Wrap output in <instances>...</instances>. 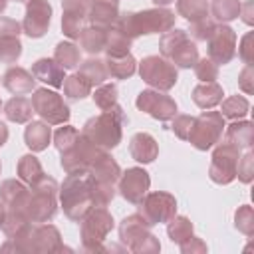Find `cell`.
Masks as SVG:
<instances>
[{
  "label": "cell",
  "mask_w": 254,
  "mask_h": 254,
  "mask_svg": "<svg viewBox=\"0 0 254 254\" xmlns=\"http://www.w3.org/2000/svg\"><path fill=\"white\" fill-rule=\"evenodd\" d=\"M93 177L89 173L67 175L58 189V202L64 208V214L79 222L93 208Z\"/></svg>",
  "instance_id": "6da1fadb"
},
{
  "label": "cell",
  "mask_w": 254,
  "mask_h": 254,
  "mask_svg": "<svg viewBox=\"0 0 254 254\" xmlns=\"http://www.w3.org/2000/svg\"><path fill=\"white\" fill-rule=\"evenodd\" d=\"M175 12L163 6L157 8H145L139 12H123L119 14L115 28H119L123 34H127L131 40L151 34H163L171 28H175Z\"/></svg>",
  "instance_id": "7a4b0ae2"
},
{
  "label": "cell",
  "mask_w": 254,
  "mask_h": 254,
  "mask_svg": "<svg viewBox=\"0 0 254 254\" xmlns=\"http://www.w3.org/2000/svg\"><path fill=\"white\" fill-rule=\"evenodd\" d=\"M127 123H129V117L123 111V107L117 103L113 109H107V111H101L99 115L89 117L83 123L81 133L93 145H97V147H101L105 151H111L121 143L123 127Z\"/></svg>",
  "instance_id": "3957f363"
},
{
  "label": "cell",
  "mask_w": 254,
  "mask_h": 254,
  "mask_svg": "<svg viewBox=\"0 0 254 254\" xmlns=\"http://www.w3.org/2000/svg\"><path fill=\"white\" fill-rule=\"evenodd\" d=\"M119 240L135 254H157L161 250L159 238L151 232V224L141 212L127 214L119 222Z\"/></svg>",
  "instance_id": "277c9868"
},
{
  "label": "cell",
  "mask_w": 254,
  "mask_h": 254,
  "mask_svg": "<svg viewBox=\"0 0 254 254\" xmlns=\"http://www.w3.org/2000/svg\"><path fill=\"white\" fill-rule=\"evenodd\" d=\"M159 52L163 58H167L177 69H190L198 60V48L196 42L189 36L187 30L171 28L161 34L159 38Z\"/></svg>",
  "instance_id": "5b68a950"
},
{
  "label": "cell",
  "mask_w": 254,
  "mask_h": 254,
  "mask_svg": "<svg viewBox=\"0 0 254 254\" xmlns=\"http://www.w3.org/2000/svg\"><path fill=\"white\" fill-rule=\"evenodd\" d=\"M58 181L46 175L38 185L30 187V196L26 202V216L32 222H50L58 214Z\"/></svg>",
  "instance_id": "8992f818"
},
{
  "label": "cell",
  "mask_w": 254,
  "mask_h": 254,
  "mask_svg": "<svg viewBox=\"0 0 254 254\" xmlns=\"http://www.w3.org/2000/svg\"><path fill=\"white\" fill-rule=\"evenodd\" d=\"M79 222H81V226H79L81 248L85 252H101V248L107 240V234L115 226L111 212L105 206H93Z\"/></svg>",
  "instance_id": "52a82bcc"
},
{
  "label": "cell",
  "mask_w": 254,
  "mask_h": 254,
  "mask_svg": "<svg viewBox=\"0 0 254 254\" xmlns=\"http://www.w3.org/2000/svg\"><path fill=\"white\" fill-rule=\"evenodd\" d=\"M14 244L18 248V252H30V254H46V252L69 250L67 246H64L60 230L50 222H34L30 232L24 238L14 240Z\"/></svg>",
  "instance_id": "ba28073f"
},
{
  "label": "cell",
  "mask_w": 254,
  "mask_h": 254,
  "mask_svg": "<svg viewBox=\"0 0 254 254\" xmlns=\"http://www.w3.org/2000/svg\"><path fill=\"white\" fill-rule=\"evenodd\" d=\"M224 125H226V121L220 115V111L204 109L198 117H194V123H192V129H190L187 141L198 151H208L220 141Z\"/></svg>",
  "instance_id": "9c48e42d"
},
{
  "label": "cell",
  "mask_w": 254,
  "mask_h": 254,
  "mask_svg": "<svg viewBox=\"0 0 254 254\" xmlns=\"http://www.w3.org/2000/svg\"><path fill=\"white\" fill-rule=\"evenodd\" d=\"M32 107L34 113H38L42 117V121H46L48 125H64L69 121L71 111L69 105L64 101V97L48 87H36L32 91Z\"/></svg>",
  "instance_id": "30bf717a"
},
{
  "label": "cell",
  "mask_w": 254,
  "mask_h": 254,
  "mask_svg": "<svg viewBox=\"0 0 254 254\" xmlns=\"http://www.w3.org/2000/svg\"><path fill=\"white\" fill-rule=\"evenodd\" d=\"M103 151H105V149L93 145V143L79 131L77 139H75L64 153H60V167L65 171V175L87 173L89 167L93 165V161H95Z\"/></svg>",
  "instance_id": "8fae6325"
},
{
  "label": "cell",
  "mask_w": 254,
  "mask_h": 254,
  "mask_svg": "<svg viewBox=\"0 0 254 254\" xmlns=\"http://www.w3.org/2000/svg\"><path fill=\"white\" fill-rule=\"evenodd\" d=\"M139 75L147 85L159 91H169L179 81L177 67L163 56H145L139 62Z\"/></svg>",
  "instance_id": "7c38bea8"
},
{
  "label": "cell",
  "mask_w": 254,
  "mask_h": 254,
  "mask_svg": "<svg viewBox=\"0 0 254 254\" xmlns=\"http://www.w3.org/2000/svg\"><path fill=\"white\" fill-rule=\"evenodd\" d=\"M240 155L242 151L236 145L218 141L210 157V167H208L210 181L216 185H230L236 179V165H238Z\"/></svg>",
  "instance_id": "4fadbf2b"
},
{
  "label": "cell",
  "mask_w": 254,
  "mask_h": 254,
  "mask_svg": "<svg viewBox=\"0 0 254 254\" xmlns=\"http://www.w3.org/2000/svg\"><path fill=\"white\" fill-rule=\"evenodd\" d=\"M139 212L147 218L151 226L155 224H167L177 214V198L171 192L165 190H153L143 196L139 202Z\"/></svg>",
  "instance_id": "5bb4252c"
},
{
  "label": "cell",
  "mask_w": 254,
  "mask_h": 254,
  "mask_svg": "<svg viewBox=\"0 0 254 254\" xmlns=\"http://www.w3.org/2000/svg\"><path fill=\"white\" fill-rule=\"evenodd\" d=\"M135 105H137L139 111L147 113L149 117H153L161 123L171 121L179 111L177 101L171 95H167L165 91H159V89H143L137 95Z\"/></svg>",
  "instance_id": "9a60e30c"
},
{
  "label": "cell",
  "mask_w": 254,
  "mask_h": 254,
  "mask_svg": "<svg viewBox=\"0 0 254 254\" xmlns=\"http://www.w3.org/2000/svg\"><path fill=\"white\" fill-rule=\"evenodd\" d=\"M236 32L226 24H216L212 34L206 40V58L216 65H226L236 56Z\"/></svg>",
  "instance_id": "2e32d148"
},
{
  "label": "cell",
  "mask_w": 254,
  "mask_h": 254,
  "mask_svg": "<svg viewBox=\"0 0 254 254\" xmlns=\"http://www.w3.org/2000/svg\"><path fill=\"white\" fill-rule=\"evenodd\" d=\"M52 12L54 10L48 0H28L26 14L22 20V32L34 40L46 36L52 24Z\"/></svg>",
  "instance_id": "e0dca14e"
},
{
  "label": "cell",
  "mask_w": 254,
  "mask_h": 254,
  "mask_svg": "<svg viewBox=\"0 0 254 254\" xmlns=\"http://www.w3.org/2000/svg\"><path fill=\"white\" fill-rule=\"evenodd\" d=\"M149 187L151 177L143 167H129L127 171H121V177L117 181V192L131 204H139L149 192Z\"/></svg>",
  "instance_id": "ac0fdd59"
},
{
  "label": "cell",
  "mask_w": 254,
  "mask_h": 254,
  "mask_svg": "<svg viewBox=\"0 0 254 254\" xmlns=\"http://www.w3.org/2000/svg\"><path fill=\"white\" fill-rule=\"evenodd\" d=\"M89 0H62V32L69 40H77L87 24Z\"/></svg>",
  "instance_id": "d6986e66"
},
{
  "label": "cell",
  "mask_w": 254,
  "mask_h": 254,
  "mask_svg": "<svg viewBox=\"0 0 254 254\" xmlns=\"http://www.w3.org/2000/svg\"><path fill=\"white\" fill-rule=\"evenodd\" d=\"M119 18V0H89L87 4V22L99 28L115 26Z\"/></svg>",
  "instance_id": "ffe728a7"
},
{
  "label": "cell",
  "mask_w": 254,
  "mask_h": 254,
  "mask_svg": "<svg viewBox=\"0 0 254 254\" xmlns=\"http://www.w3.org/2000/svg\"><path fill=\"white\" fill-rule=\"evenodd\" d=\"M30 196V187L20 179H6L0 185V200L6 210H24Z\"/></svg>",
  "instance_id": "44dd1931"
},
{
  "label": "cell",
  "mask_w": 254,
  "mask_h": 254,
  "mask_svg": "<svg viewBox=\"0 0 254 254\" xmlns=\"http://www.w3.org/2000/svg\"><path fill=\"white\" fill-rule=\"evenodd\" d=\"M32 75L36 81H42L54 89H60L65 79V69L54 58H40L32 64Z\"/></svg>",
  "instance_id": "7402d4cb"
},
{
  "label": "cell",
  "mask_w": 254,
  "mask_h": 254,
  "mask_svg": "<svg viewBox=\"0 0 254 254\" xmlns=\"http://www.w3.org/2000/svg\"><path fill=\"white\" fill-rule=\"evenodd\" d=\"M129 155L137 163L149 165V163H153L159 157V143H157V139L151 133L139 131L129 141Z\"/></svg>",
  "instance_id": "603a6c76"
},
{
  "label": "cell",
  "mask_w": 254,
  "mask_h": 254,
  "mask_svg": "<svg viewBox=\"0 0 254 254\" xmlns=\"http://www.w3.org/2000/svg\"><path fill=\"white\" fill-rule=\"evenodd\" d=\"M2 85L14 95H24L36 89V77L26 67L10 65L2 75Z\"/></svg>",
  "instance_id": "cb8c5ba5"
},
{
  "label": "cell",
  "mask_w": 254,
  "mask_h": 254,
  "mask_svg": "<svg viewBox=\"0 0 254 254\" xmlns=\"http://www.w3.org/2000/svg\"><path fill=\"white\" fill-rule=\"evenodd\" d=\"M95 183H105V185H115L121 177V167L119 163L113 159V155L109 151H103L95 161L93 165L89 167L87 171Z\"/></svg>",
  "instance_id": "d4e9b609"
},
{
  "label": "cell",
  "mask_w": 254,
  "mask_h": 254,
  "mask_svg": "<svg viewBox=\"0 0 254 254\" xmlns=\"http://www.w3.org/2000/svg\"><path fill=\"white\" fill-rule=\"evenodd\" d=\"M224 139L226 143L236 145L240 151L252 149L254 145V125L248 119H236L230 125H224Z\"/></svg>",
  "instance_id": "484cf974"
},
{
  "label": "cell",
  "mask_w": 254,
  "mask_h": 254,
  "mask_svg": "<svg viewBox=\"0 0 254 254\" xmlns=\"http://www.w3.org/2000/svg\"><path fill=\"white\" fill-rule=\"evenodd\" d=\"M190 97H192V101H194L196 107H200V109H212V107H216L224 99V89L216 81H200L198 85L192 87Z\"/></svg>",
  "instance_id": "4316f807"
},
{
  "label": "cell",
  "mask_w": 254,
  "mask_h": 254,
  "mask_svg": "<svg viewBox=\"0 0 254 254\" xmlns=\"http://www.w3.org/2000/svg\"><path fill=\"white\" fill-rule=\"evenodd\" d=\"M52 141V129L46 121H28L24 129V143L32 153L46 151Z\"/></svg>",
  "instance_id": "83f0119b"
},
{
  "label": "cell",
  "mask_w": 254,
  "mask_h": 254,
  "mask_svg": "<svg viewBox=\"0 0 254 254\" xmlns=\"http://www.w3.org/2000/svg\"><path fill=\"white\" fill-rule=\"evenodd\" d=\"M32 220L26 216L24 210H6V216H4V222H2V232L6 238H12V240H20L24 238L30 228H32Z\"/></svg>",
  "instance_id": "f1b7e54d"
},
{
  "label": "cell",
  "mask_w": 254,
  "mask_h": 254,
  "mask_svg": "<svg viewBox=\"0 0 254 254\" xmlns=\"http://www.w3.org/2000/svg\"><path fill=\"white\" fill-rule=\"evenodd\" d=\"M105 40H107V28H99V26H85L79 36H77V42H79V50L87 52L89 56H97L105 50Z\"/></svg>",
  "instance_id": "f546056e"
},
{
  "label": "cell",
  "mask_w": 254,
  "mask_h": 254,
  "mask_svg": "<svg viewBox=\"0 0 254 254\" xmlns=\"http://www.w3.org/2000/svg\"><path fill=\"white\" fill-rule=\"evenodd\" d=\"M16 173H18V179H20L22 183H26L28 187L38 185V183L46 177L40 159H38L36 155H32V153H26V155H22V157L18 159Z\"/></svg>",
  "instance_id": "4dcf8cb0"
},
{
  "label": "cell",
  "mask_w": 254,
  "mask_h": 254,
  "mask_svg": "<svg viewBox=\"0 0 254 254\" xmlns=\"http://www.w3.org/2000/svg\"><path fill=\"white\" fill-rule=\"evenodd\" d=\"M4 115L12 123H20V125L28 123L32 121V115H34L32 101L26 99L24 95H14L4 103Z\"/></svg>",
  "instance_id": "1f68e13d"
},
{
  "label": "cell",
  "mask_w": 254,
  "mask_h": 254,
  "mask_svg": "<svg viewBox=\"0 0 254 254\" xmlns=\"http://www.w3.org/2000/svg\"><path fill=\"white\" fill-rule=\"evenodd\" d=\"M105 69L111 79H129L137 71V62L131 54L119 56V58H105Z\"/></svg>",
  "instance_id": "d6a6232c"
},
{
  "label": "cell",
  "mask_w": 254,
  "mask_h": 254,
  "mask_svg": "<svg viewBox=\"0 0 254 254\" xmlns=\"http://www.w3.org/2000/svg\"><path fill=\"white\" fill-rule=\"evenodd\" d=\"M131 46H133V40L127 34H123L115 26L107 28V40H105V50H103L107 58H119V56L131 54Z\"/></svg>",
  "instance_id": "836d02e7"
},
{
  "label": "cell",
  "mask_w": 254,
  "mask_h": 254,
  "mask_svg": "<svg viewBox=\"0 0 254 254\" xmlns=\"http://www.w3.org/2000/svg\"><path fill=\"white\" fill-rule=\"evenodd\" d=\"M77 73L83 75L91 83V87H97V85L105 83V79L109 77L107 75V69H105V62L99 60L97 56H91V58L79 62V71Z\"/></svg>",
  "instance_id": "e575fe53"
},
{
  "label": "cell",
  "mask_w": 254,
  "mask_h": 254,
  "mask_svg": "<svg viewBox=\"0 0 254 254\" xmlns=\"http://www.w3.org/2000/svg\"><path fill=\"white\" fill-rule=\"evenodd\" d=\"M64 95H65V99L67 101H81V99H85V97H89L91 95V83L83 77V75H79L77 71L75 73H71V75H67L65 79H64Z\"/></svg>",
  "instance_id": "d590c367"
},
{
  "label": "cell",
  "mask_w": 254,
  "mask_h": 254,
  "mask_svg": "<svg viewBox=\"0 0 254 254\" xmlns=\"http://www.w3.org/2000/svg\"><path fill=\"white\" fill-rule=\"evenodd\" d=\"M240 0H212L208 2V10H210V18L218 24H226L238 18L240 14Z\"/></svg>",
  "instance_id": "8d00e7d4"
},
{
  "label": "cell",
  "mask_w": 254,
  "mask_h": 254,
  "mask_svg": "<svg viewBox=\"0 0 254 254\" xmlns=\"http://www.w3.org/2000/svg\"><path fill=\"white\" fill-rule=\"evenodd\" d=\"M54 60L64 67V69H75L81 62V50L73 42H58L54 50Z\"/></svg>",
  "instance_id": "74e56055"
},
{
  "label": "cell",
  "mask_w": 254,
  "mask_h": 254,
  "mask_svg": "<svg viewBox=\"0 0 254 254\" xmlns=\"http://www.w3.org/2000/svg\"><path fill=\"white\" fill-rule=\"evenodd\" d=\"M220 115L224 119H230V121H236V119H244L250 111V101L244 97V95H228L226 99H222L220 103Z\"/></svg>",
  "instance_id": "f35d334b"
},
{
  "label": "cell",
  "mask_w": 254,
  "mask_h": 254,
  "mask_svg": "<svg viewBox=\"0 0 254 254\" xmlns=\"http://www.w3.org/2000/svg\"><path fill=\"white\" fill-rule=\"evenodd\" d=\"M194 234V226H192V222H190V218L189 216H185V214H175L169 222H167V236L171 238V242L173 244H181V242H185L187 238H190Z\"/></svg>",
  "instance_id": "ab89813d"
},
{
  "label": "cell",
  "mask_w": 254,
  "mask_h": 254,
  "mask_svg": "<svg viewBox=\"0 0 254 254\" xmlns=\"http://www.w3.org/2000/svg\"><path fill=\"white\" fill-rule=\"evenodd\" d=\"M177 14L187 22H198L210 16L208 0H177Z\"/></svg>",
  "instance_id": "60d3db41"
},
{
  "label": "cell",
  "mask_w": 254,
  "mask_h": 254,
  "mask_svg": "<svg viewBox=\"0 0 254 254\" xmlns=\"http://www.w3.org/2000/svg\"><path fill=\"white\" fill-rule=\"evenodd\" d=\"M117 97H119V91H117V85H115V83H101V85H97L95 91L91 93L93 103H95L101 111L113 109V107L117 105Z\"/></svg>",
  "instance_id": "b9f144b4"
},
{
  "label": "cell",
  "mask_w": 254,
  "mask_h": 254,
  "mask_svg": "<svg viewBox=\"0 0 254 254\" xmlns=\"http://www.w3.org/2000/svg\"><path fill=\"white\" fill-rule=\"evenodd\" d=\"M234 228L238 232H242L244 236H252L254 234V210L250 204H240L234 212Z\"/></svg>",
  "instance_id": "7bdbcfd3"
},
{
  "label": "cell",
  "mask_w": 254,
  "mask_h": 254,
  "mask_svg": "<svg viewBox=\"0 0 254 254\" xmlns=\"http://www.w3.org/2000/svg\"><path fill=\"white\" fill-rule=\"evenodd\" d=\"M20 56H22L20 38H0V62L2 64H16Z\"/></svg>",
  "instance_id": "ee69618b"
},
{
  "label": "cell",
  "mask_w": 254,
  "mask_h": 254,
  "mask_svg": "<svg viewBox=\"0 0 254 254\" xmlns=\"http://www.w3.org/2000/svg\"><path fill=\"white\" fill-rule=\"evenodd\" d=\"M77 135H79V129H75L73 125H67V123H64L62 127H58L56 129V133L52 135V139H54V145H56V149L60 151V153H64L75 139H77Z\"/></svg>",
  "instance_id": "f6af8a7d"
},
{
  "label": "cell",
  "mask_w": 254,
  "mask_h": 254,
  "mask_svg": "<svg viewBox=\"0 0 254 254\" xmlns=\"http://www.w3.org/2000/svg\"><path fill=\"white\" fill-rule=\"evenodd\" d=\"M236 177L244 185L252 183V179H254V153H252V149H246V153L240 155L238 165H236Z\"/></svg>",
  "instance_id": "bcb514c9"
},
{
  "label": "cell",
  "mask_w": 254,
  "mask_h": 254,
  "mask_svg": "<svg viewBox=\"0 0 254 254\" xmlns=\"http://www.w3.org/2000/svg\"><path fill=\"white\" fill-rule=\"evenodd\" d=\"M196 79L200 81H216L218 79V65L210 58H198L196 64L192 65Z\"/></svg>",
  "instance_id": "7dc6e473"
},
{
  "label": "cell",
  "mask_w": 254,
  "mask_h": 254,
  "mask_svg": "<svg viewBox=\"0 0 254 254\" xmlns=\"http://www.w3.org/2000/svg\"><path fill=\"white\" fill-rule=\"evenodd\" d=\"M216 24H218V22H214L210 16H206V18H202V20L190 24V34H189V36H190L194 42H206L208 36L212 34V30L216 28Z\"/></svg>",
  "instance_id": "c3c4849f"
},
{
  "label": "cell",
  "mask_w": 254,
  "mask_h": 254,
  "mask_svg": "<svg viewBox=\"0 0 254 254\" xmlns=\"http://www.w3.org/2000/svg\"><path fill=\"white\" fill-rule=\"evenodd\" d=\"M117 194L115 185H105V183H95L93 185V206H107Z\"/></svg>",
  "instance_id": "681fc988"
},
{
  "label": "cell",
  "mask_w": 254,
  "mask_h": 254,
  "mask_svg": "<svg viewBox=\"0 0 254 254\" xmlns=\"http://www.w3.org/2000/svg\"><path fill=\"white\" fill-rule=\"evenodd\" d=\"M173 125H171V129H173V133L181 139V141H187L189 139V133H190V129H192V123H194V117L192 115H185V113H177L173 119Z\"/></svg>",
  "instance_id": "f907efd6"
},
{
  "label": "cell",
  "mask_w": 254,
  "mask_h": 254,
  "mask_svg": "<svg viewBox=\"0 0 254 254\" xmlns=\"http://www.w3.org/2000/svg\"><path fill=\"white\" fill-rule=\"evenodd\" d=\"M22 34V24L14 18L0 16V38H20Z\"/></svg>",
  "instance_id": "816d5d0a"
},
{
  "label": "cell",
  "mask_w": 254,
  "mask_h": 254,
  "mask_svg": "<svg viewBox=\"0 0 254 254\" xmlns=\"http://www.w3.org/2000/svg\"><path fill=\"white\" fill-rule=\"evenodd\" d=\"M179 248H181V252L183 254H204L206 250H208V246H206V242L202 240V238H198V236H190V238H187L185 242H181L179 244Z\"/></svg>",
  "instance_id": "f5cc1de1"
},
{
  "label": "cell",
  "mask_w": 254,
  "mask_h": 254,
  "mask_svg": "<svg viewBox=\"0 0 254 254\" xmlns=\"http://www.w3.org/2000/svg\"><path fill=\"white\" fill-rule=\"evenodd\" d=\"M238 87L246 93V95H252L254 91V69L252 65H244L238 73Z\"/></svg>",
  "instance_id": "db71d44e"
},
{
  "label": "cell",
  "mask_w": 254,
  "mask_h": 254,
  "mask_svg": "<svg viewBox=\"0 0 254 254\" xmlns=\"http://www.w3.org/2000/svg\"><path fill=\"white\" fill-rule=\"evenodd\" d=\"M238 56L246 65H252V32H246L240 38V46H238Z\"/></svg>",
  "instance_id": "11a10c76"
},
{
  "label": "cell",
  "mask_w": 254,
  "mask_h": 254,
  "mask_svg": "<svg viewBox=\"0 0 254 254\" xmlns=\"http://www.w3.org/2000/svg\"><path fill=\"white\" fill-rule=\"evenodd\" d=\"M252 6H254V2L252 0H248L246 4H242L240 6V18H242V22L244 24H248V26H252L254 24V18H252Z\"/></svg>",
  "instance_id": "9f6ffc18"
},
{
  "label": "cell",
  "mask_w": 254,
  "mask_h": 254,
  "mask_svg": "<svg viewBox=\"0 0 254 254\" xmlns=\"http://www.w3.org/2000/svg\"><path fill=\"white\" fill-rule=\"evenodd\" d=\"M8 137H10V131H8L6 123H2V121H0V147H4V145H6Z\"/></svg>",
  "instance_id": "6f0895ef"
},
{
  "label": "cell",
  "mask_w": 254,
  "mask_h": 254,
  "mask_svg": "<svg viewBox=\"0 0 254 254\" xmlns=\"http://www.w3.org/2000/svg\"><path fill=\"white\" fill-rule=\"evenodd\" d=\"M153 4H157V6H163V8H167L169 4H173L175 0H151Z\"/></svg>",
  "instance_id": "680465c9"
},
{
  "label": "cell",
  "mask_w": 254,
  "mask_h": 254,
  "mask_svg": "<svg viewBox=\"0 0 254 254\" xmlns=\"http://www.w3.org/2000/svg\"><path fill=\"white\" fill-rule=\"evenodd\" d=\"M4 216H6V206H4V202L0 200V226H2V222H4Z\"/></svg>",
  "instance_id": "91938a15"
},
{
  "label": "cell",
  "mask_w": 254,
  "mask_h": 254,
  "mask_svg": "<svg viewBox=\"0 0 254 254\" xmlns=\"http://www.w3.org/2000/svg\"><path fill=\"white\" fill-rule=\"evenodd\" d=\"M6 6H8V0H0V14L6 10Z\"/></svg>",
  "instance_id": "94428289"
},
{
  "label": "cell",
  "mask_w": 254,
  "mask_h": 254,
  "mask_svg": "<svg viewBox=\"0 0 254 254\" xmlns=\"http://www.w3.org/2000/svg\"><path fill=\"white\" fill-rule=\"evenodd\" d=\"M2 109H4V103H2V99H0V111H2Z\"/></svg>",
  "instance_id": "6125c7cd"
},
{
  "label": "cell",
  "mask_w": 254,
  "mask_h": 254,
  "mask_svg": "<svg viewBox=\"0 0 254 254\" xmlns=\"http://www.w3.org/2000/svg\"><path fill=\"white\" fill-rule=\"evenodd\" d=\"M14 2H28V0H14Z\"/></svg>",
  "instance_id": "be15d7a7"
},
{
  "label": "cell",
  "mask_w": 254,
  "mask_h": 254,
  "mask_svg": "<svg viewBox=\"0 0 254 254\" xmlns=\"http://www.w3.org/2000/svg\"><path fill=\"white\" fill-rule=\"evenodd\" d=\"M0 171H2V165H0Z\"/></svg>",
  "instance_id": "e7e4bbea"
}]
</instances>
